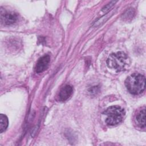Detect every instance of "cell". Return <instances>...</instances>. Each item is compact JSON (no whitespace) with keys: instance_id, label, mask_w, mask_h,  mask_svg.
Masks as SVG:
<instances>
[{"instance_id":"obj_1","label":"cell","mask_w":146,"mask_h":146,"mask_svg":"<svg viewBox=\"0 0 146 146\" xmlns=\"http://www.w3.org/2000/svg\"><path fill=\"white\" fill-rule=\"evenodd\" d=\"M130 63V60L127 55L122 51L111 54L107 60L108 68L116 72L123 71L127 69Z\"/></svg>"},{"instance_id":"obj_2","label":"cell","mask_w":146,"mask_h":146,"mask_svg":"<svg viewBox=\"0 0 146 146\" xmlns=\"http://www.w3.org/2000/svg\"><path fill=\"white\" fill-rule=\"evenodd\" d=\"M125 86L130 94L132 95L141 94L145 88V76L140 74H133L125 79Z\"/></svg>"},{"instance_id":"obj_3","label":"cell","mask_w":146,"mask_h":146,"mask_svg":"<svg viewBox=\"0 0 146 146\" xmlns=\"http://www.w3.org/2000/svg\"><path fill=\"white\" fill-rule=\"evenodd\" d=\"M105 116L106 123L110 126H114L120 124L125 116L124 110L119 106H111L107 108L103 113Z\"/></svg>"},{"instance_id":"obj_4","label":"cell","mask_w":146,"mask_h":146,"mask_svg":"<svg viewBox=\"0 0 146 146\" xmlns=\"http://www.w3.org/2000/svg\"><path fill=\"white\" fill-rule=\"evenodd\" d=\"M18 18V15L15 13L1 9V21L3 24L7 25L14 24L17 21Z\"/></svg>"},{"instance_id":"obj_5","label":"cell","mask_w":146,"mask_h":146,"mask_svg":"<svg viewBox=\"0 0 146 146\" xmlns=\"http://www.w3.org/2000/svg\"><path fill=\"white\" fill-rule=\"evenodd\" d=\"M50 61V57L48 55H45L39 59L35 67V71L36 73H40L44 71L48 66Z\"/></svg>"},{"instance_id":"obj_6","label":"cell","mask_w":146,"mask_h":146,"mask_svg":"<svg viewBox=\"0 0 146 146\" xmlns=\"http://www.w3.org/2000/svg\"><path fill=\"white\" fill-rule=\"evenodd\" d=\"M73 88L70 85H66L60 90L59 94V98L60 101L64 102L67 100L72 94Z\"/></svg>"},{"instance_id":"obj_7","label":"cell","mask_w":146,"mask_h":146,"mask_svg":"<svg viewBox=\"0 0 146 146\" xmlns=\"http://www.w3.org/2000/svg\"><path fill=\"white\" fill-rule=\"evenodd\" d=\"M136 122L140 128H145V108L141 110L136 116Z\"/></svg>"},{"instance_id":"obj_8","label":"cell","mask_w":146,"mask_h":146,"mask_svg":"<svg viewBox=\"0 0 146 146\" xmlns=\"http://www.w3.org/2000/svg\"><path fill=\"white\" fill-rule=\"evenodd\" d=\"M9 121L7 117L1 114L0 115V132L2 133L5 131L8 127Z\"/></svg>"}]
</instances>
